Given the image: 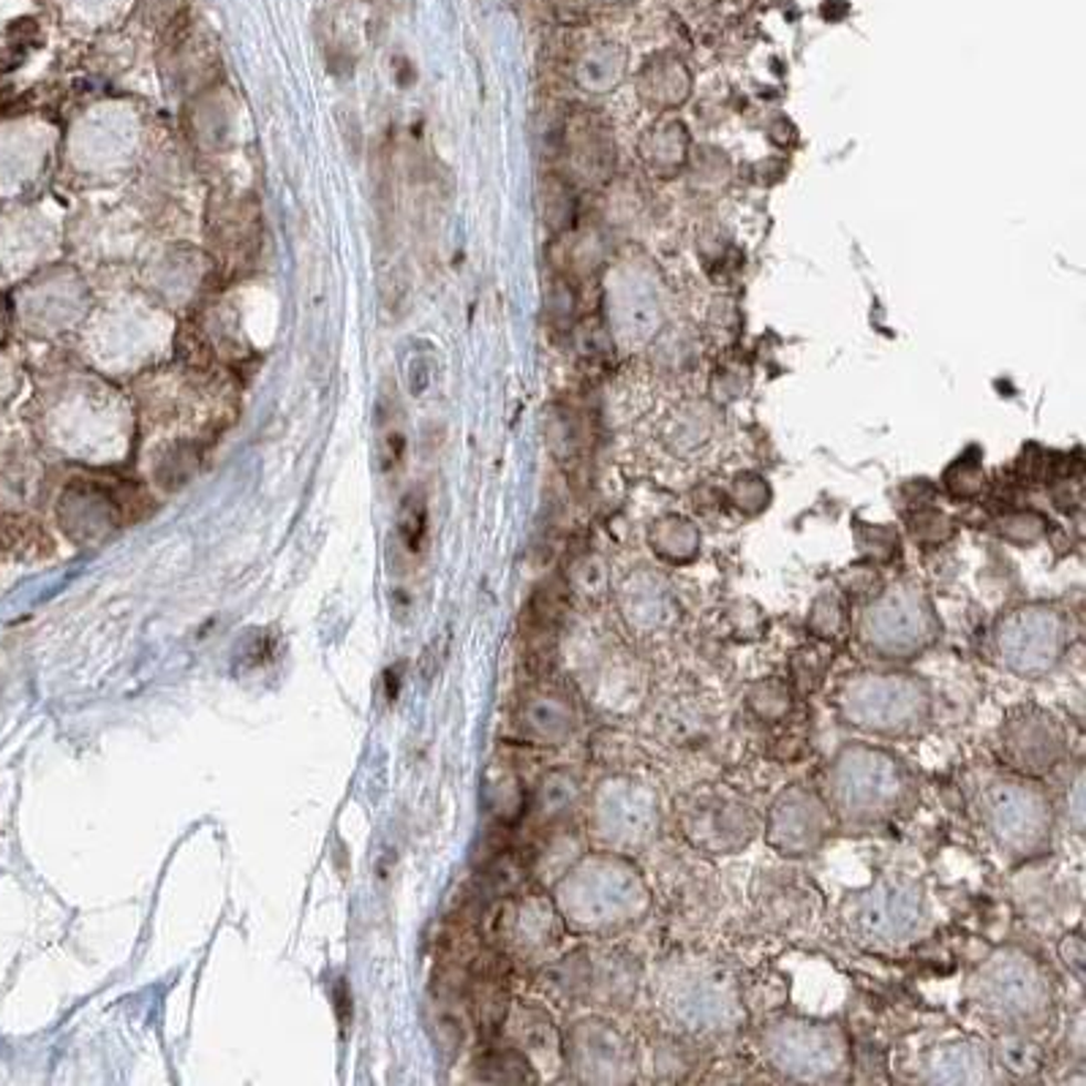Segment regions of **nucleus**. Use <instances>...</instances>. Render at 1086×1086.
Segmentation results:
<instances>
[{"instance_id": "3", "label": "nucleus", "mask_w": 1086, "mask_h": 1086, "mask_svg": "<svg viewBox=\"0 0 1086 1086\" xmlns=\"http://www.w3.org/2000/svg\"><path fill=\"white\" fill-rule=\"evenodd\" d=\"M1002 635L1026 637V643H1005L1011 662L1024 672H1035L1052 665L1056 646H1059V627H1056V618L1048 616V613H1024Z\"/></svg>"}, {"instance_id": "1", "label": "nucleus", "mask_w": 1086, "mask_h": 1086, "mask_svg": "<svg viewBox=\"0 0 1086 1086\" xmlns=\"http://www.w3.org/2000/svg\"><path fill=\"white\" fill-rule=\"evenodd\" d=\"M839 798L847 812H883L890 798H896L899 776L883 754H864V758L842 760L839 765Z\"/></svg>"}, {"instance_id": "2", "label": "nucleus", "mask_w": 1086, "mask_h": 1086, "mask_svg": "<svg viewBox=\"0 0 1086 1086\" xmlns=\"http://www.w3.org/2000/svg\"><path fill=\"white\" fill-rule=\"evenodd\" d=\"M918 912L920 899L915 890L888 883L860 896L855 918L866 934H877V940H899L912 929Z\"/></svg>"}, {"instance_id": "5", "label": "nucleus", "mask_w": 1086, "mask_h": 1086, "mask_svg": "<svg viewBox=\"0 0 1086 1086\" xmlns=\"http://www.w3.org/2000/svg\"><path fill=\"white\" fill-rule=\"evenodd\" d=\"M1013 733L1030 738V741L1007 743L1013 760L1021 769H1048L1054 763L1056 752H1059V735H1056L1052 717H1032L1024 719V728H1016Z\"/></svg>"}, {"instance_id": "10", "label": "nucleus", "mask_w": 1086, "mask_h": 1086, "mask_svg": "<svg viewBox=\"0 0 1086 1086\" xmlns=\"http://www.w3.org/2000/svg\"><path fill=\"white\" fill-rule=\"evenodd\" d=\"M1000 1056H1002V1062L1007 1065V1071H1013V1073H1035V1071H1041V1052H1037L1032 1043H1024V1041H1005V1043H1000Z\"/></svg>"}, {"instance_id": "6", "label": "nucleus", "mask_w": 1086, "mask_h": 1086, "mask_svg": "<svg viewBox=\"0 0 1086 1086\" xmlns=\"http://www.w3.org/2000/svg\"><path fill=\"white\" fill-rule=\"evenodd\" d=\"M526 724L529 733H534L536 738H545V741H558L561 735L570 733L572 728V713L570 708L561 702L556 695H540L536 700H531L526 706V713L521 719Z\"/></svg>"}, {"instance_id": "8", "label": "nucleus", "mask_w": 1086, "mask_h": 1086, "mask_svg": "<svg viewBox=\"0 0 1086 1086\" xmlns=\"http://www.w3.org/2000/svg\"><path fill=\"white\" fill-rule=\"evenodd\" d=\"M480 1071L485 1082H501V1084H521V1082H534V1076L529 1073L526 1059L515 1052H493L488 1054L485 1059L480 1062Z\"/></svg>"}, {"instance_id": "9", "label": "nucleus", "mask_w": 1086, "mask_h": 1086, "mask_svg": "<svg viewBox=\"0 0 1086 1086\" xmlns=\"http://www.w3.org/2000/svg\"><path fill=\"white\" fill-rule=\"evenodd\" d=\"M398 531H400V542H404L406 551L409 553L420 551L422 540H425V507H422L420 499H415V495H409V499L404 501Z\"/></svg>"}, {"instance_id": "7", "label": "nucleus", "mask_w": 1086, "mask_h": 1086, "mask_svg": "<svg viewBox=\"0 0 1086 1086\" xmlns=\"http://www.w3.org/2000/svg\"><path fill=\"white\" fill-rule=\"evenodd\" d=\"M773 831H784V842L793 844L795 849H806L812 844L814 834L819 831L817 823V806L812 804V798H804V806H801V817H795L793 812V801L784 798L776 808V819H773ZM782 842V844H784Z\"/></svg>"}, {"instance_id": "4", "label": "nucleus", "mask_w": 1086, "mask_h": 1086, "mask_svg": "<svg viewBox=\"0 0 1086 1086\" xmlns=\"http://www.w3.org/2000/svg\"><path fill=\"white\" fill-rule=\"evenodd\" d=\"M1043 804L1032 793H1021L1016 787H1000L991 798V823L1005 842L1030 844L1041 836Z\"/></svg>"}]
</instances>
